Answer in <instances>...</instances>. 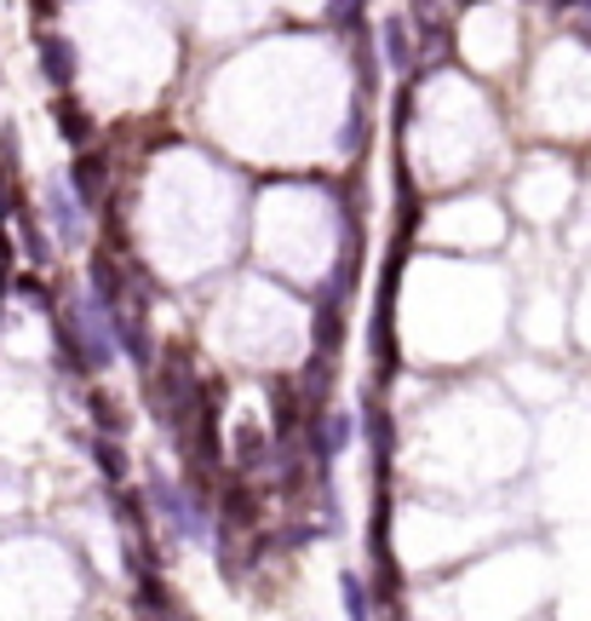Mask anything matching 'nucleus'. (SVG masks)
Instances as JSON below:
<instances>
[{
    "instance_id": "1",
    "label": "nucleus",
    "mask_w": 591,
    "mask_h": 621,
    "mask_svg": "<svg viewBox=\"0 0 591 621\" xmlns=\"http://www.w3.org/2000/svg\"><path fill=\"white\" fill-rule=\"evenodd\" d=\"M391 306V299H385ZM505 311H512V294H505V276L482 259H414L407 271V311L391 306V328L397 339H419L431 323H442V346L437 363H477V351L500 346L505 334Z\"/></svg>"
},
{
    "instance_id": "4",
    "label": "nucleus",
    "mask_w": 591,
    "mask_h": 621,
    "mask_svg": "<svg viewBox=\"0 0 591 621\" xmlns=\"http://www.w3.org/2000/svg\"><path fill=\"white\" fill-rule=\"evenodd\" d=\"M35 58H40V75L58 87V92H70L75 87V75H80V52L70 35H35Z\"/></svg>"
},
{
    "instance_id": "2",
    "label": "nucleus",
    "mask_w": 591,
    "mask_h": 621,
    "mask_svg": "<svg viewBox=\"0 0 591 621\" xmlns=\"http://www.w3.org/2000/svg\"><path fill=\"white\" fill-rule=\"evenodd\" d=\"M580 196H586L580 173L568 162H557V156H528L512 173V213L535 231H557L563 219L580 208Z\"/></svg>"
},
{
    "instance_id": "6",
    "label": "nucleus",
    "mask_w": 591,
    "mask_h": 621,
    "mask_svg": "<svg viewBox=\"0 0 591 621\" xmlns=\"http://www.w3.org/2000/svg\"><path fill=\"white\" fill-rule=\"evenodd\" d=\"M379 52H385V70H397L407 75L419 64V52H414V29H407V17H385L379 24Z\"/></svg>"
},
{
    "instance_id": "3",
    "label": "nucleus",
    "mask_w": 591,
    "mask_h": 621,
    "mask_svg": "<svg viewBox=\"0 0 591 621\" xmlns=\"http://www.w3.org/2000/svg\"><path fill=\"white\" fill-rule=\"evenodd\" d=\"M47 231H52V243L58 248H80V236H87V202H80V190L70 185V173H52L47 178Z\"/></svg>"
},
{
    "instance_id": "5",
    "label": "nucleus",
    "mask_w": 591,
    "mask_h": 621,
    "mask_svg": "<svg viewBox=\"0 0 591 621\" xmlns=\"http://www.w3.org/2000/svg\"><path fill=\"white\" fill-rule=\"evenodd\" d=\"M339 610H344V621H379L374 575H362V570H339Z\"/></svg>"
}]
</instances>
